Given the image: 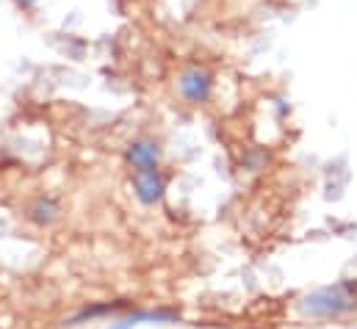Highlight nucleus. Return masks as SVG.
<instances>
[{
  "mask_svg": "<svg viewBox=\"0 0 357 329\" xmlns=\"http://www.w3.org/2000/svg\"><path fill=\"white\" fill-rule=\"evenodd\" d=\"M125 307V302H105V305H97V307H86V310H81L75 319H70L67 324L73 327V324H81V321H86V319H100V316H108V313H116V310H122Z\"/></svg>",
  "mask_w": 357,
  "mask_h": 329,
  "instance_id": "7",
  "label": "nucleus"
},
{
  "mask_svg": "<svg viewBox=\"0 0 357 329\" xmlns=\"http://www.w3.org/2000/svg\"><path fill=\"white\" fill-rule=\"evenodd\" d=\"M178 94L188 105H205L213 94V75L199 64H191V67L180 70Z\"/></svg>",
  "mask_w": 357,
  "mask_h": 329,
  "instance_id": "2",
  "label": "nucleus"
},
{
  "mask_svg": "<svg viewBox=\"0 0 357 329\" xmlns=\"http://www.w3.org/2000/svg\"><path fill=\"white\" fill-rule=\"evenodd\" d=\"M178 319L180 313H175V310H136L128 319L116 321V327L111 329H133V327H142V324H172Z\"/></svg>",
  "mask_w": 357,
  "mask_h": 329,
  "instance_id": "5",
  "label": "nucleus"
},
{
  "mask_svg": "<svg viewBox=\"0 0 357 329\" xmlns=\"http://www.w3.org/2000/svg\"><path fill=\"white\" fill-rule=\"evenodd\" d=\"M59 213H61V208H59V202H56L53 197H39V199L31 205L28 219H31L33 224H39V227H47V224H53V222L59 219Z\"/></svg>",
  "mask_w": 357,
  "mask_h": 329,
  "instance_id": "6",
  "label": "nucleus"
},
{
  "mask_svg": "<svg viewBox=\"0 0 357 329\" xmlns=\"http://www.w3.org/2000/svg\"><path fill=\"white\" fill-rule=\"evenodd\" d=\"M125 158H128V164L133 166V171H158L161 150H158V144L150 141V139H136V141L128 144Z\"/></svg>",
  "mask_w": 357,
  "mask_h": 329,
  "instance_id": "3",
  "label": "nucleus"
},
{
  "mask_svg": "<svg viewBox=\"0 0 357 329\" xmlns=\"http://www.w3.org/2000/svg\"><path fill=\"white\" fill-rule=\"evenodd\" d=\"M39 3H42V0H17V6H20V8H25V11H33Z\"/></svg>",
  "mask_w": 357,
  "mask_h": 329,
  "instance_id": "8",
  "label": "nucleus"
},
{
  "mask_svg": "<svg viewBox=\"0 0 357 329\" xmlns=\"http://www.w3.org/2000/svg\"><path fill=\"white\" fill-rule=\"evenodd\" d=\"M167 180L161 171H133V194L142 205H155L164 199Z\"/></svg>",
  "mask_w": 357,
  "mask_h": 329,
  "instance_id": "4",
  "label": "nucleus"
},
{
  "mask_svg": "<svg viewBox=\"0 0 357 329\" xmlns=\"http://www.w3.org/2000/svg\"><path fill=\"white\" fill-rule=\"evenodd\" d=\"M357 307V285L355 282H338L319 288L307 293L299 302V313L305 319H341Z\"/></svg>",
  "mask_w": 357,
  "mask_h": 329,
  "instance_id": "1",
  "label": "nucleus"
}]
</instances>
